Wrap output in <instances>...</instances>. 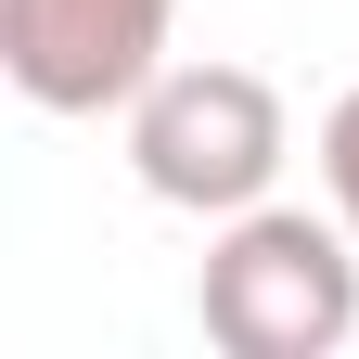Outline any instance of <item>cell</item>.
<instances>
[{
	"label": "cell",
	"mask_w": 359,
	"mask_h": 359,
	"mask_svg": "<svg viewBox=\"0 0 359 359\" xmlns=\"http://www.w3.org/2000/svg\"><path fill=\"white\" fill-rule=\"evenodd\" d=\"M180 0H0V77L39 116H128L167 65Z\"/></svg>",
	"instance_id": "obj_3"
},
{
	"label": "cell",
	"mask_w": 359,
	"mask_h": 359,
	"mask_svg": "<svg viewBox=\"0 0 359 359\" xmlns=\"http://www.w3.org/2000/svg\"><path fill=\"white\" fill-rule=\"evenodd\" d=\"M205 346L231 359H334L359 334V231L334 205H244L193 269Z\"/></svg>",
	"instance_id": "obj_1"
},
{
	"label": "cell",
	"mask_w": 359,
	"mask_h": 359,
	"mask_svg": "<svg viewBox=\"0 0 359 359\" xmlns=\"http://www.w3.org/2000/svg\"><path fill=\"white\" fill-rule=\"evenodd\" d=\"M295 128H283V90L257 65H154V90L128 103V167L142 193L180 218H244L269 205Z\"/></svg>",
	"instance_id": "obj_2"
},
{
	"label": "cell",
	"mask_w": 359,
	"mask_h": 359,
	"mask_svg": "<svg viewBox=\"0 0 359 359\" xmlns=\"http://www.w3.org/2000/svg\"><path fill=\"white\" fill-rule=\"evenodd\" d=\"M321 193H334V218L359 231V90H346V103L321 116Z\"/></svg>",
	"instance_id": "obj_4"
}]
</instances>
